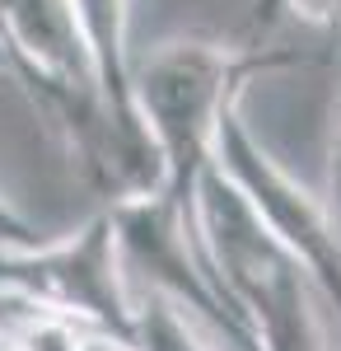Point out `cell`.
<instances>
[{
  "label": "cell",
  "instance_id": "7",
  "mask_svg": "<svg viewBox=\"0 0 341 351\" xmlns=\"http://www.w3.org/2000/svg\"><path fill=\"white\" fill-rule=\"evenodd\" d=\"M337 38H341V24H337ZM323 206H327V220H332V230H337V239H341V84H337V127H332V150H327V192H323Z\"/></svg>",
  "mask_w": 341,
  "mask_h": 351
},
{
  "label": "cell",
  "instance_id": "4",
  "mask_svg": "<svg viewBox=\"0 0 341 351\" xmlns=\"http://www.w3.org/2000/svg\"><path fill=\"white\" fill-rule=\"evenodd\" d=\"M108 216H112V234H117V253H122L127 281L140 276L145 291H155L168 304H178L187 319H197L201 328L220 332L229 347L257 351L238 304L225 295V286L206 267L201 243L192 234V220L183 216V206H173L168 192L108 202Z\"/></svg>",
  "mask_w": 341,
  "mask_h": 351
},
{
  "label": "cell",
  "instance_id": "3",
  "mask_svg": "<svg viewBox=\"0 0 341 351\" xmlns=\"http://www.w3.org/2000/svg\"><path fill=\"white\" fill-rule=\"evenodd\" d=\"M0 286L19 291L38 309H56L89 332L112 337L122 351L136 342V295L122 271L108 206L66 239H42L19 253H0Z\"/></svg>",
  "mask_w": 341,
  "mask_h": 351
},
{
  "label": "cell",
  "instance_id": "1",
  "mask_svg": "<svg viewBox=\"0 0 341 351\" xmlns=\"http://www.w3.org/2000/svg\"><path fill=\"white\" fill-rule=\"evenodd\" d=\"M304 52H276V47H229L210 38H168L140 66H131L136 108L164 155V192L173 206L192 220V188L210 164L215 127L225 108L243 94L253 75L304 66Z\"/></svg>",
  "mask_w": 341,
  "mask_h": 351
},
{
  "label": "cell",
  "instance_id": "9",
  "mask_svg": "<svg viewBox=\"0 0 341 351\" xmlns=\"http://www.w3.org/2000/svg\"><path fill=\"white\" fill-rule=\"evenodd\" d=\"M266 5H281L299 24L332 28V33H337V24H341V0H266Z\"/></svg>",
  "mask_w": 341,
  "mask_h": 351
},
{
  "label": "cell",
  "instance_id": "8",
  "mask_svg": "<svg viewBox=\"0 0 341 351\" xmlns=\"http://www.w3.org/2000/svg\"><path fill=\"white\" fill-rule=\"evenodd\" d=\"M33 243H42V230L10 197H0V253H19V248H33Z\"/></svg>",
  "mask_w": 341,
  "mask_h": 351
},
{
  "label": "cell",
  "instance_id": "2",
  "mask_svg": "<svg viewBox=\"0 0 341 351\" xmlns=\"http://www.w3.org/2000/svg\"><path fill=\"white\" fill-rule=\"evenodd\" d=\"M192 234L238 304L257 351H327L314 276L266 234L238 188L210 160L192 188Z\"/></svg>",
  "mask_w": 341,
  "mask_h": 351
},
{
  "label": "cell",
  "instance_id": "6",
  "mask_svg": "<svg viewBox=\"0 0 341 351\" xmlns=\"http://www.w3.org/2000/svg\"><path fill=\"white\" fill-rule=\"evenodd\" d=\"M84 337H89L84 324L56 314V309H38V304H24L5 328L10 351H79Z\"/></svg>",
  "mask_w": 341,
  "mask_h": 351
},
{
  "label": "cell",
  "instance_id": "10",
  "mask_svg": "<svg viewBox=\"0 0 341 351\" xmlns=\"http://www.w3.org/2000/svg\"><path fill=\"white\" fill-rule=\"evenodd\" d=\"M5 328H10V324H5ZM5 328H0V351H10V342H5Z\"/></svg>",
  "mask_w": 341,
  "mask_h": 351
},
{
  "label": "cell",
  "instance_id": "5",
  "mask_svg": "<svg viewBox=\"0 0 341 351\" xmlns=\"http://www.w3.org/2000/svg\"><path fill=\"white\" fill-rule=\"evenodd\" d=\"M210 160L220 164V173L238 188V197L248 202L257 225L314 276L318 295H327V304L341 314V239L332 230V220H327V206H323V197H314L304 183H294L286 169L271 160V150L243 122L238 99L225 108L220 127H215Z\"/></svg>",
  "mask_w": 341,
  "mask_h": 351
}]
</instances>
